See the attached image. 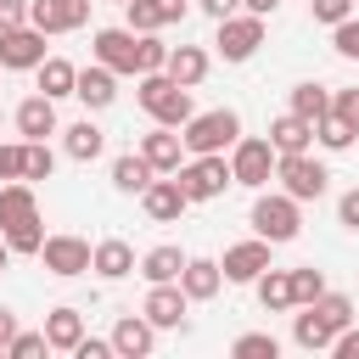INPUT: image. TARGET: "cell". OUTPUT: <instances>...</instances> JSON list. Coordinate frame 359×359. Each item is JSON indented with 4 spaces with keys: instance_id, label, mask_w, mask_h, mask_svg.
I'll use <instances>...</instances> for the list:
<instances>
[{
    "instance_id": "60d3db41",
    "label": "cell",
    "mask_w": 359,
    "mask_h": 359,
    "mask_svg": "<svg viewBox=\"0 0 359 359\" xmlns=\"http://www.w3.org/2000/svg\"><path fill=\"white\" fill-rule=\"evenodd\" d=\"M309 11H314V22H342V17H353V0H309Z\"/></svg>"
},
{
    "instance_id": "f907efd6",
    "label": "cell",
    "mask_w": 359,
    "mask_h": 359,
    "mask_svg": "<svg viewBox=\"0 0 359 359\" xmlns=\"http://www.w3.org/2000/svg\"><path fill=\"white\" fill-rule=\"evenodd\" d=\"M11 337H17V314H11V309H0V353H6V342H11Z\"/></svg>"
},
{
    "instance_id": "f5cc1de1",
    "label": "cell",
    "mask_w": 359,
    "mask_h": 359,
    "mask_svg": "<svg viewBox=\"0 0 359 359\" xmlns=\"http://www.w3.org/2000/svg\"><path fill=\"white\" fill-rule=\"evenodd\" d=\"M6 264H11V247H6V241H0V269H6Z\"/></svg>"
},
{
    "instance_id": "5bb4252c",
    "label": "cell",
    "mask_w": 359,
    "mask_h": 359,
    "mask_svg": "<svg viewBox=\"0 0 359 359\" xmlns=\"http://www.w3.org/2000/svg\"><path fill=\"white\" fill-rule=\"evenodd\" d=\"M151 342H157V325H151L146 314H123V320L112 325V353H118V359H146Z\"/></svg>"
},
{
    "instance_id": "8d00e7d4",
    "label": "cell",
    "mask_w": 359,
    "mask_h": 359,
    "mask_svg": "<svg viewBox=\"0 0 359 359\" xmlns=\"http://www.w3.org/2000/svg\"><path fill=\"white\" fill-rule=\"evenodd\" d=\"M123 28H135V34H157L163 22H157L151 0H123Z\"/></svg>"
},
{
    "instance_id": "277c9868",
    "label": "cell",
    "mask_w": 359,
    "mask_h": 359,
    "mask_svg": "<svg viewBox=\"0 0 359 359\" xmlns=\"http://www.w3.org/2000/svg\"><path fill=\"white\" fill-rule=\"evenodd\" d=\"M174 180H180V191H185L191 202H213V196H224V185H236V180H230V163H224V151L180 163V168H174Z\"/></svg>"
},
{
    "instance_id": "836d02e7",
    "label": "cell",
    "mask_w": 359,
    "mask_h": 359,
    "mask_svg": "<svg viewBox=\"0 0 359 359\" xmlns=\"http://www.w3.org/2000/svg\"><path fill=\"white\" fill-rule=\"evenodd\" d=\"M236 359H275L280 353V342L269 337V331H247V337H236V348H230Z\"/></svg>"
},
{
    "instance_id": "7c38bea8",
    "label": "cell",
    "mask_w": 359,
    "mask_h": 359,
    "mask_svg": "<svg viewBox=\"0 0 359 359\" xmlns=\"http://www.w3.org/2000/svg\"><path fill=\"white\" fill-rule=\"evenodd\" d=\"M224 280H258L264 269H269V241L258 236V241H236V247H224Z\"/></svg>"
},
{
    "instance_id": "83f0119b",
    "label": "cell",
    "mask_w": 359,
    "mask_h": 359,
    "mask_svg": "<svg viewBox=\"0 0 359 359\" xmlns=\"http://www.w3.org/2000/svg\"><path fill=\"white\" fill-rule=\"evenodd\" d=\"M258 303L269 309V314H280V309H292V269H264L258 280Z\"/></svg>"
},
{
    "instance_id": "db71d44e",
    "label": "cell",
    "mask_w": 359,
    "mask_h": 359,
    "mask_svg": "<svg viewBox=\"0 0 359 359\" xmlns=\"http://www.w3.org/2000/svg\"><path fill=\"white\" fill-rule=\"evenodd\" d=\"M118 6H123V0H118Z\"/></svg>"
},
{
    "instance_id": "cb8c5ba5",
    "label": "cell",
    "mask_w": 359,
    "mask_h": 359,
    "mask_svg": "<svg viewBox=\"0 0 359 359\" xmlns=\"http://www.w3.org/2000/svg\"><path fill=\"white\" fill-rule=\"evenodd\" d=\"M151 180H157V168H151L140 151H123V157L112 163V185H118V191H129V196H140Z\"/></svg>"
},
{
    "instance_id": "d6986e66",
    "label": "cell",
    "mask_w": 359,
    "mask_h": 359,
    "mask_svg": "<svg viewBox=\"0 0 359 359\" xmlns=\"http://www.w3.org/2000/svg\"><path fill=\"white\" fill-rule=\"evenodd\" d=\"M219 280H224V269H219L213 258H185V269H180V292H185L191 303L213 297V292H219Z\"/></svg>"
},
{
    "instance_id": "ab89813d",
    "label": "cell",
    "mask_w": 359,
    "mask_h": 359,
    "mask_svg": "<svg viewBox=\"0 0 359 359\" xmlns=\"http://www.w3.org/2000/svg\"><path fill=\"white\" fill-rule=\"evenodd\" d=\"M331 45H337V56L359 62V22H353V17H342V22H337V34H331Z\"/></svg>"
},
{
    "instance_id": "4dcf8cb0",
    "label": "cell",
    "mask_w": 359,
    "mask_h": 359,
    "mask_svg": "<svg viewBox=\"0 0 359 359\" xmlns=\"http://www.w3.org/2000/svg\"><path fill=\"white\" fill-rule=\"evenodd\" d=\"M292 112L309 118V123H320V118L331 112V90H325V84H297V90H292Z\"/></svg>"
},
{
    "instance_id": "f35d334b",
    "label": "cell",
    "mask_w": 359,
    "mask_h": 359,
    "mask_svg": "<svg viewBox=\"0 0 359 359\" xmlns=\"http://www.w3.org/2000/svg\"><path fill=\"white\" fill-rule=\"evenodd\" d=\"M34 353H45V331H17L6 342V359H34Z\"/></svg>"
},
{
    "instance_id": "4fadbf2b",
    "label": "cell",
    "mask_w": 359,
    "mask_h": 359,
    "mask_svg": "<svg viewBox=\"0 0 359 359\" xmlns=\"http://www.w3.org/2000/svg\"><path fill=\"white\" fill-rule=\"evenodd\" d=\"M185 303H191V297L180 292V280H157V286L146 292L140 314H146V320H151V325L163 331V325H180V320H185Z\"/></svg>"
},
{
    "instance_id": "f6af8a7d",
    "label": "cell",
    "mask_w": 359,
    "mask_h": 359,
    "mask_svg": "<svg viewBox=\"0 0 359 359\" xmlns=\"http://www.w3.org/2000/svg\"><path fill=\"white\" fill-rule=\"evenodd\" d=\"M0 180H22V146H0Z\"/></svg>"
},
{
    "instance_id": "b9f144b4",
    "label": "cell",
    "mask_w": 359,
    "mask_h": 359,
    "mask_svg": "<svg viewBox=\"0 0 359 359\" xmlns=\"http://www.w3.org/2000/svg\"><path fill=\"white\" fill-rule=\"evenodd\" d=\"M331 112L359 135V90H337V95H331Z\"/></svg>"
},
{
    "instance_id": "484cf974",
    "label": "cell",
    "mask_w": 359,
    "mask_h": 359,
    "mask_svg": "<svg viewBox=\"0 0 359 359\" xmlns=\"http://www.w3.org/2000/svg\"><path fill=\"white\" fill-rule=\"evenodd\" d=\"M62 135H67V157H73V163H95V157H101V146H107V135H101V129H95L90 118L67 123Z\"/></svg>"
},
{
    "instance_id": "4316f807",
    "label": "cell",
    "mask_w": 359,
    "mask_h": 359,
    "mask_svg": "<svg viewBox=\"0 0 359 359\" xmlns=\"http://www.w3.org/2000/svg\"><path fill=\"white\" fill-rule=\"evenodd\" d=\"M34 73H39V90H45L50 101L73 95V79H79V67H73V62H62V56H45V62H39Z\"/></svg>"
},
{
    "instance_id": "7402d4cb",
    "label": "cell",
    "mask_w": 359,
    "mask_h": 359,
    "mask_svg": "<svg viewBox=\"0 0 359 359\" xmlns=\"http://www.w3.org/2000/svg\"><path fill=\"white\" fill-rule=\"evenodd\" d=\"M292 337H297V348H309V353H320V348H331V337H337V325L314 309V303H303V314H297V325H292Z\"/></svg>"
},
{
    "instance_id": "44dd1931",
    "label": "cell",
    "mask_w": 359,
    "mask_h": 359,
    "mask_svg": "<svg viewBox=\"0 0 359 359\" xmlns=\"http://www.w3.org/2000/svg\"><path fill=\"white\" fill-rule=\"evenodd\" d=\"M79 337H84V314H79V309H50V314H45V348L73 353Z\"/></svg>"
},
{
    "instance_id": "8fae6325",
    "label": "cell",
    "mask_w": 359,
    "mask_h": 359,
    "mask_svg": "<svg viewBox=\"0 0 359 359\" xmlns=\"http://www.w3.org/2000/svg\"><path fill=\"white\" fill-rule=\"evenodd\" d=\"M45 62V34L34 28V22H22V28H6L0 34V67H39Z\"/></svg>"
},
{
    "instance_id": "d4e9b609",
    "label": "cell",
    "mask_w": 359,
    "mask_h": 359,
    "mask_svg": "<svg viewBox=\"0 0 359 359\" xmlns=\"http://www.w3.org/2000/svg\"><path fill=\"white\" fill-rule=\"evenodd\" d=\"M90 269H95L101 280H123V275L135 269V252H129V241H101V247L90 252Z\"/></svg>"
},
{
    "instance_id": "6da1fadb",
    "label": "cell",
    "mask_w": 359,
    "mask_h": 359,
    "mask_svg": "<svg viewBox=\"0 0 359 359\" xmlns=\"http://www.w3.org/2000/svg\"><path fill=\"white\" fill-rule=\"evenodd\" d=\"M180 140H185V151H191V157H213V151H224V146H236V140H241V118H236L230 107H213V112H202V118L191 112Z\"/></svg>"
},
{
    "instance_id": "8992f818",
    "label": "cell",
    "mask_w": 359,
    "mask_h": 359,
    "mask_svg": "<svg viewBox=\"0 0 359 359\" xmlns=\"http://www.w3.org/2000/svg\"><path fill=\"white\" fill-rule=\"evenodd\" d=\"M213 45H219L224 62H247V56L264 45V17H252V11H247V17H236V11L219 17V39H213Z\"/></svg>"
},
{
    "instance_id": "ffe728a7",
    "label": "cell",
    "mask_w": 359,
    "mask_h": 359,
    "mask_svg": "<svg viewBox=\"0 0 359 359\" xmlns=\"http://www.w3.org/2000/svg\"><path fill=\"white\" fill-rule=\"evenodd\" d=\"M163 73H168L174 84H185V90L202 84V79H208V50H196V45H174L168 62H163Z\"/></svg>"
},
{
    "instance_id": "bcb514c9",
    "label": "cell",
    "mask_w": 359,
    "mask_h": 359,
    "mask_svg": "<svg viewBox=\"0 0 359 359\" xmlns=\"http://www.w3.org/2000/svg\"><path fill=\"white\" fill-rule=\"evenodd\" d=\"M22 22H28V6L22 0H0V34L6 28H22Z\"/></svg>"
},
{
    "instance_id": "ba28073f",
    "label": "cell",
    "mask_w": 359,
    "mask_h": 359,
    "mask_svg": "<svg viewBox=\"0 0 359 359\" xmlns=\"http://www.w3.org/2000/svg\"><path fill=\"white\" fill-rule=\"evenodd\" d=\"M95 62L112 73H140V34L135 28H101L95 34Z\"/></svg>"
},
{
    "instance_id": "5b68a950",
    "label": "cell",
    "mask_w": 359,
    "mask_h": 359,
    "mask_svg": "<svg viewBox=\"0 0 359 359\" xmlns=\"http://www.w3.org/2000/svg\"><path fill=\"white\" fill-rule=\"evenodd\" d=\"M252 230L269 241V247H280V241H292L297 230H303V219H297V196H258L252 202Z\"/></svg>"
},
{
    "instance_id": "2e32d148",
    "label": "cell",
    "mask_w": 359,
    "mask_h": 359,
    "mask_svg": "<svg viewBox=\"0 0 359 359\" xmlns=\"http://www.w3.org/2000/svg\"><path fill=\"white\" fill-rule=\"evenodd\" d=\"M140 157H146L157 174H174V168H180V157H185V140H180L168 123H157V129L140 140Z\"/></svg>"
},
{
    "instance_id": "30bf717a",
    "label": "cell",
    "mask_w": 359,
    "mask_h": 359,
    "mask_svg": "<svg viewBox=\"0 0 359 359\" xmlns=\"http://www.w3.org/2000/svg\"><path fill=\"white\" fill-rule=\"evenodd\" d=\"M39 258H45V269L50 275H84L90 269V241H79V236H45L39 241Z\"/></svg>"
},
{
    "instance_id": "52a82bcc",
    "label": "cell",
    "mask_w": 359,
    "mask_h": 359,
    "mask_svg": "<svg viewBox=\"0 0 359 359\" xmlns=\"http://www.w3.org/2000/svg\"><path fill=\"white\" fill-rule=\"evenodd\" d=\"M275 174V146L269 140H236L230 146V180L236 185H269Z\"/></svg>"
},
{
    "instance_id": "ee69618b",
    "label": "cell",
    "mask_w": 359,
    "mask_h": 359,
    "mask_svg": "<svg viewBox=\"0 0 359 359\" xmlns=\"http://www.w3.org/2000/svg\"><path fill=\"white\" fill-rule=\"evenodd\" d=\"M331 353H337V359H359V331H348V325H342V331L331 337Z\"/></svg>"
},
{
    "instance_id": "816d5d0a",
    "label": "cell",
    "mask_w": 359,
    "mask_h": 359,
    "mask_svg": "<svg viewBox=\"0 0 359 359\" xmlns=\"http://www.w3.org/2000/svg\"><path fill=\"white\" fill-rule=\"evenodd\" d=\"M241 6H247V11H252V17H269V11H275V6H280V0H241Z\"/></svg>"
},
{
    "instance_id": "ac0fdd59",
    "label": "cell",
    "mask_w": 359,
    "mask_h": 359,
    "mask_svg": "<svg viewBox=\"0 0 359 359\" xmlns=\"http://www.w3.org/2000/svg\"><path fill=\"white\" fill-rule=\"evenodd\" d=\"M17 129H22V140L56 135V101H50V95H28V101L17 107Z\"/></svg>"
},
{
    "instance_id": "f1b7e54d",
    "label": "cell",
    "mask_w": 359,
    "mask_h": 359,
    "mask_svg": "<svg viewBox=\"0 0 359 359\" xmlns=\"http://www.w3.org/2000/svg\"><path fill=\"white\" fill-rule=\"evenodd\" d=\"M34 213H39V202H34L28 185H0V230L22 224V219H34Z\"/></svg>"
},
{
    "instance_id": "1f68e13d",
    "label": "cell",
    "mask_w": 359,
    "mask_h": 359,
    "mask_svg": "<svg viewBox=\"0 0 359 359\" xmlns=\"http://www.w3.org/2000/svg\"><path fill=\"white\" fill-rule=\"evenodd\" d=\"M50 168H56L50 146L45 140H22V180H50Z\"/></svg>"
},
{
    "instance_id": "3957f363",
    "label": "cell",
    "mask_w": 359,
    "mask_h": 359,
    "mask_svg": "<svg viewBox=\"0 0 359 359\" xmlns=\"http://www.w3.org/2000/svg\"><path fill=\"white\" fill-rule=\"evenodd\" d=\"M275 180H280L286 196H297V202H320L325 185H331L325 163H314L309 151H275Z\"/></svg>"
},
{
    "instance_id": "7bdbcfd3",
    "label": "cell",
    "mask_w": 359,
    "mask_h": 359,
    "mask_svg": "<svg viewBox=\"0 0 359 359\" xmlns=\"http://www.w3.org/2000/svg\"><path fill=\"white\" fill-rule=\"evenodd\" d=\"M79 359H112V337L101 342V337H79V348H73Z\"/></svg>"
},
{
    "instance_id": "74e56055",
    "label": "cell",
    "mask_w": 359,
    "mask_h": 359,
    "mask_svg": "<svg viewBox=\"0 0 359 359\" xmlns=\"http://www.w3.org/2000/svg\"><path fill=\"white\" fill-rule=\"evenodd\" d=\"M163 62H168V45L157 34H140V73H163Z\"/></svg>"
},
{
    "instance_id": "e575fe53",
    "label": "cell",
    "mask_w": 359,
    "mask_h": 359,
    "mask_svg": "<svg viewBox=\"0 0 359 359\" xmlns=\"http://www.w3.org/2000/svg\"><path fill=\"white\" fill-rule=\"evenodd\" d=\"M39 241H45V230H39V213L6 230V247H11V252H39Z\"/></svg>"
},
{
    "instance_id": "f546056e",
    "label": "cell",
    "mask_w": 359,
    "mask_h": 359,
    "mask_svg": "<svg viewBox=\"0 0 359 359\" xmlns=\"http://www.w3.org/2000/svg\"><path fill=\"white\" fill-rule=\"evenodd\" d=\"M180 269H185V252L180 247H151L146 258H140V275L157 286V280H180Z\"/></svg>"
},
{
    "instance_id": "e0dca14e",
    "label": "cell",
    "mask_w": 359,
    "mask_h": 359,
    "mask_svg": "<svg viewBox=\"0 0 359 359\" xmlns=\"http://www.w3.org/2000/svg\"><path fill=\"white\" fill-rule=\"evenodd\" d=\"M140 202H146V213H151L157 224H168V219H180V213L191 208V196L180 191V180H151V185L140 191Z\"/></svg>"
},
{
    "instance_id": "c3c4849f",
    "label": "cell",
    "mask_w": 359,
    "mask_h": 359,
    "mask_svg": "<svg viewBox=\"0 0 359 359\" xmlns=\"http://www.w3.org/2000/svg\"><path fill=\"white\" fill-rule=\"evenodd\" d=\"M151 11H157V22H180L185 17V0H151Z\"/></svg>"
},
{
    "instance_id": "681fc988",
    "label": "cell",
    "mask_w": 359,
    "mask_h": 359,
    "mask_svg": "<svg viewBox=\"0 0 359 359\" xmlns=\"http://www.w3.org/2000/svg\"><path fill=\"white\" fill-rule=\"evenodd\" d=\"M236 6H241V0H202V11H208V17H213V22H219V17H230V11H236Z\"/></svg>"
},
{
    "instance_id": "9a60e30c",
    "label": "cell",
    "mask_w": 359,
    "mask_h": 359,
    "mask_svg": "<svg viewBox=\"0 0 359 359\" xmlns=\"http://www.w3.org/2000/svg\"><path fill=\"white\" fill-rule=\"evenodd\" d=\"M73 95H79L84 107H95V112H101V107H112V95H118V73H112V67H101V62H95V67H79Z\"/></svg>"
},
{
    "instance_id": "7a4b0ae2",
    "label": "cell",
    "mask_w": 359,
    "mask_h": 359,
    "mask_svg": "<svg viewBox=\"0 0 359 359\" xmlns=\"http://www.w3.org/2000/svg\"><path fill=\"white\" fill-rule=\"evenodd\" d=\"M140 107L157 118V123H168V129H185V118H191V90L185 84H174L168 73H140Z\"/></svg>"
},
{
    "instance_id": "9c48e42d",
    "label": "cell",
    "mask_w": 359,
    "mask_h": 359,
    "mask_svg": "<svg viewBox=\"0 0 359 359\" xmlns=\"http://www.w3.org/2000/svg\"><path fill=\"white\" fill-rule=\"evenodd\" d=\"M28 22L39 34H73L90 22V0H34L28 6Z\"/></svg>"
},
{
    "instance_id": "7dc6e473",
    "label": "cell",
    "mask_w": 359,
    "mask_h": 359,
    "mask_svg": "<svg viewBox=\"0 0 359 359\" xmlns=\"http://www.w3.org/2000/svg\"><path fill=\"white\" fill-rule=\"evenodd\" d=\"M337 219H342L348 230H359V185H353V191H348V196L337 202Z\"/></svg>"
},
{
    "instance_id": "d6a6232c",
    "label": "cell",
    "mask_w": 359,
    "mask_h": 359,
    "mask_svg": "<svg viewBox=\"0 0 359 359\" xmlns=\"http://www.w3.org/2000/svg\"><path fill=\"white\" fill-rule=\"evenodd\" d=\"M314 135H320V146H325V151H348V146H353V129H348L337 112H325V118L314 123Z\"/></svg>"
},
{
    "instance_id": "d590c367",
    "label": "cell",
    "mask_w": 359,
    "mask_h": 359,
    "mask_svg": "<svg viewBox=\"0 0 359 359\" xmlns=\"http://www.w3.org/2000/svg\"><path fill=\"white\" fill-rule=\"evenodd\" d=\"M325 292V275L314 269V264H303V269H292V303H314Z\"/></svg>"
},
{
    "instance_id": "603a6c76",
    "label": "cell",
    "mask_w": 359,
    "mask_h": 359,
    "mask_svg": "<svg viewBox=\"0 0 359 359\" xmlns=\"http://www.w3.org/2000/svg\"><path fill=\"white\" fill-rule=\"evenodd\" d=\"M309 140H314V123L297 118V112H286V118L269 123V146L275 151H309Z\"/></svg>"
}]
</instances>
